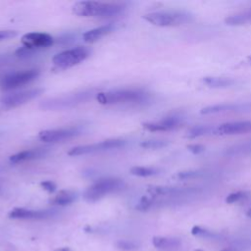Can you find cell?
Returning a JSON list of instances; mask_svg holds the SVG:
<instances>
[{"label":"cell","instance_id":"obj_1","mask_svg":"<svg viewBox=\"0 0 251 251\" xmlns=\"http://www.w3.org/2000/svg\"><path fill=\"white\" fill-rule=\"evenodd\" d=\"M126 3H106L98 1H78L73 5V13L85 18H110L126 9Z\"/></svg>","mask_w":251,"mask_h":251},{"label":"cell","instance_id":"obj_2","mask_svg":"<svg viewBox=\"0 0 251 251\" xmlns=\"http://www.w3.org/2000/svg\"><path fill=\"white\" fill-rule=\"evenodd\" d=\"M151 94L141 88H124L98 92L96 99L100 104H143L150 100Z\"/></svg>","mask_w":251,"mask_h":251},{"label":"cell","instance_id":"obj_3","mask_svg":"<svg viewBox=\"0 0 251 251\" xmlns=\"http://www.w3.org/2000/svg\"><path fill=\"white\" fill-rule=\"evenodd\" d=\"M97 93L98 92L95 88H91L62 96L48 98L40 102L39 108L43 111H61L70 109L88 102L94 96H96Z\"/></svg>","mask_w":251,"mask_h":251},{"label":"cell","instance_id":"obj_4","mask_svg":"<svg viewBox=\"0 0 251 251\" xmlns=\"http://www.w3.org/2000/svg\"><path fill=\"white\" fill-rule=\"evenodd\" d=\"M192 16L189 13L179 10L157 11L148 13L143 16V19L151 25L162 27L177 26L189 22Z\"/></svg>","mask_w":251,"mask_h":251},{"label":"cell","instance_id":"obj_5","mask_svg":"<svg viewBox=\"0 0 251 251\" xmlns=\"http://www.w3.org/2000/svg\"><path fill=\"white\" fill-rule=\"evenodd\" d=\"M124 186L125 182L123 179L115 177L103 178L88 186L83 193V198L87 202H96L113 192L123 189Z\"/></svg>","mask_w":251,"mask_h":251},{"label":"cell","instance_id":"obj_6","mask_svg":"<svg viewBox=\"0 0 251 251\" xmlns=\"http://www.w3.org/2000/svg\"><path fill=\"white\" fill-rule=\"evenodd\" d=\"M90 53L91 50L88 47L77 46L58 53L53 57L52 62L57 69H69L84 61Z\"/></svg>","mask_w":251,"mask_h":251},{"label":"cell","instance_id":"obj_7","mask_svg":"<svg viewBox=\"0 0 251 251\" xmlns=\"http://www.w3.org/2000/svg\"><path fill=\"white\" fill-rule=\"evenodd\" d=\"M39 75L37 69L11 72L0 76V89L11 90L33 81Z\"/></svg>","mask_w":251,"mask_h":251},{"label":"cell","instance_id":"obj_8","mask_svg":"<svg viewBox=\"0 0 251 251\" xmlns=\"http://www.w3.org/2000/svg\"><path fill=\"white\" fill-rule=\"evenodd\" d=\"M149 195L154 197H164L172 199H182L197 195L202 192L201 187H180V186H168V185H151L147 188Z\"/></svg>","mask_w":251,"mask_h":251},{"label":"cell","instance_id":"obj_9","mask_svg":"<svg viewBox=\"0 0 251 251\" xmlns=\"http://www.w3.org/2000/svg\"><path fill=\"white\" fill-rule=\"evenodd\" d=\"M126 144V141L124 139H107L104 141L92 143V144H85V145H78L73 147L68 151V155L70 156H79V155H86V154H94L100 153L104 151H109L113 149H118Z\"/></svg>","mask_w":251,"mask_h":251},{"label":"cell","instance_id":"obj_10","mask_svg":"<svg viewBox=\"0 0 251 251\" xmlns=\"http://www.w3.org/2000/svg\"><path fill=\"white\" fill-rule=\"evenodd\" d=\"M43 91L44 90L42 88H31L28 90H23L5 95L0 98V108L2 110L16 108L39 96Z\"/></svg>","mask_w":251,"mask_h":251},{"label":"cell","instance_id":"obj_11","mask_svg":"<svg viewBox=\"0 0 251 251\" xmlns=\"http://www.w3.org/2000/svg\"><path fill=\"white\" fill-rule=\"evenodd\" d=\"M82 133V129L78 126H69L54 129H44L38 133V138L44 142H60L67 139L76 137Z\"/></svg>","mask_w":251,"mask_h":251},{"label":"cell","instance_id":"obj_12","mask_svg":"<svg viewBox=\"0 0 251 251\" xmlns=\"http://www.w3.org/2000/svg\"><path fill=\"white\" fill-rule=\"evenodd\" d=\"M21 41L24 47L31 49L33 51H38L44 48L52 46L55 42L54 38L45 32H28L22 36Z\"/></svg>","mask_w":251,"mask_h":251},{"label":"cell","instance_id":"obj_13","mask_svg":"<svg viewBox=\"0 0 251 251\" xmlns=\"http://www.w3.org/2000/svg\"><path fill=\"white\" fill-rule=\"evenodd\" d=\"M251 132V121H233L214 126L213 134L233 135Z\"/></svg>","mask_w":251,"mask_h":251},{"label":"cell","instance_id":"obj_14","mask_svg":"<svg viewBox=\"0 0 251 251\" xmlns=\"http://www.w3.org/2000/svg\"><path fill=\"white\" fill-rule=\"evenodd\" d=\"M57 213L56 210H31L25 208H15L8 214L11 219L21 220H42L53 217Z\"/></svg>","mask_w":251,"mask_h":251},{"label":"cell","instance_id":"obj_15","mask_svg":"<svg viewBox=\"0 0 251 251\" xmlns=\"http://www.w3.org/2000/svg\"><path fill=\"white\" fill-rule=\"evenodd\" d=\"M251 109V105L247 103H221L203 107L200 110L202 115L221 114V113H238L245 112Z\"/></svg>","mask_w":251,"mask_h":251},{"label":"cell","instance_id":"obj_16","mask_svg":"<svg viewBox=\"0 0 251 251\" xmlns=\"http://www.w3.org/2000/svg\"><path fill=\"white\" fill-rule=\"evenodd\" d=\"M182 123V118L176 115L168 116L162 120L155 122H147L142 126L149 131H169L177 128Z\"/></svg>","mask_w":251,"mask_h":251},{"label":"cell","instance_id":"obj_17","mask_svg":"<svg viewBox=\"0 0 251 251\" xmlns=\"http://www.w3.org/2000/svg\"><path fill=\"white\" fill-rule=\"evenodd\" d=\"M48 148H35V149H29V150H24L17 154H14L10 156V162L14 164L23 163L26 161H32L36 159H40L47 155Z\"/></svg>","mask_w":251,"mask_h":251},{"label":"cell","instance_id":"obj_18","mask_svg":"<svg viewBox=\"0 0 251 251\" xmlns=\"http://www.w3.org/2000/svg\"><path fill=\"white\" fill-rule=\"evenodd\" d=\"M114 29H115V25L113 24L104 25L95 27L93 29L87 30L86 32L83 33L82 38L87 43H93V42L99 40L100 38L104 37L105 35L111 33Z\"/></svg>","mask_w":251,"mask_h":251},{"label":"cell","instance_id":"obj_19","mask_svg":"<svg viewBox=\"0 0 251 251\" xmlns=\"http://www.w3.org/2000/svg\"><path fill=\"white\" fill-rule=\"evenodd\" d=\"M202 82L210 88H227L236 84V80L231 77L208 75L202 78Z\"/></svg>","mask_w":251,"mask_h":251},{"label":"cell","instance_id":"obj_20","mask_svg":"<svg viewBox=\"0 0 251 251\" xmlns=\"http://www.w3.org/2000/svg\"><path fill=\"white\" fill-rule=\"evenodd\" d=\"M225 156L228 157H242L251 155V140L235 143L226 148L223 152Z\"/></svg>","mask_w":251,"mask_h":251},{"label":"cell","instance_id":"obj_21","mask_svg":"<svg viewBox=\"0 0 251 251\" xmlns=\"http://www.w3.org/2000/svg\"><path fill=\"white\" fill-rule=\"evenodd\" d=\"M225 24L231 26L245 25L251 24V10L239 12L230 16H227L225 19Z\"/></svg>","mask_w":251,"mask_h":251},{"label":"cell","instance_id":"obj_22","mask_svg":"<svg viewBox=\"0 0 251 251\" xmlns=\"http://www.w3.org/2000/svg\"><path fill=\"white\" fill-rule=\"evenodd\" d=\"M76 198L77 192L73 190H62L50 200V203L58 206H66L75 201Z\"/></svg>","mask_w":251,"mask_h":251},{"label":"cell","instance_id":"obj_23","mask_svg":"<svg viewBox=\"0 0 251 251\" xmlns=\"http://www.w3.org/2000/svg\"><path fill=\"white\" fill-rule=\"evenodd\" d=\"M210 173L206 170H187L181 171L176 173L174 176V178L177 180H191V179H198L209 176Z\"/></svg>","mask_w":251,"mask_h":251},{"label":"cell","instance_id":"obj_24","mask_svg":"<svg viewBox=\"0 0 251 251\" xmlns=\"http://www.w3.org/2000/svg\"><path fill=\"white\" fill-rule=\"evenodd\" d=\"M152 243L156 248L165 249V248H172L176 247L179 245V240L177 238H169L163 236H154L152 239Z\"/></svg>","mask_w":251,"mask_h":251},{"label":"cell","instance_id":"obj_25","mask_svg":"<svg viewBox=\"0 0 251 251\" xmlns=\"http://www.w3.org/2000/svg\"><path fill=\"white\" fill-rule=\"evenodd\" d=\"M214 126H207V125H201V126H196L191 127L187 133L186 136L188 138H197L203 135H208V134H213Z\"/></svg>","mask_w":251,"mask_h":251},{"label":"cell","instance_id":"obj_26","mask_svg":"<svg viewBox=\"0 0 251 251\" xmlns=\"http://www.w3.org/2000/svg\"><path fill=\"white\" fill-rule=\"evenodd\" d=\"M130 173L136 176L147 177V176H153L158 175L160 173V170L157 168H153V167L136 166V167H132L130 169Z\"/></svg>","mask_w":251,"mask_h":251},{"label":"cell","instance_id":"obj_27","mask_svg":"<svg viewBox=\"0 0 251 251\" xmlns=\"http://www.w3.org/2000/svg\"><path fill=\"white\" fill-rule=\"evenodd\" d=\"M169 140L166 139H147L140 143V146L145 149H161L169 145Z\"/></svg>","mask_w":251,"mask_h":251},{"label":"cell","instance_id":"obj_28","mask_svg":"<svg viewBox=\"0 0 251 251\" xmlns=\"http://www.w3.org/2000/svg\"><path fill=\"white\" fill-rule=\"evenodd\" d=\"M248 196V193L246 191H236L228 194L226 198V202L228 204H232L235 202H238L242 199H245Z\"/></svg>","mask_w":251,"mask_h":251},{"label":"cell","instance_id":"obj_29","mask_svg":"<svg viewBox=\"0 0 251 251\" xmlns=\"http://www.w3.org/2000/svg\"><path fill=\"white\" fill-rule=\"evenodd\" d=\"M116 245L119 249L125 250V251H132L138 248V244L131 240H119L116 243Z\"/></svg>","mask_w":251,"mask_h":251},{"label":"cell","instance_id":"obj_30","mask_svg":"<svg viewBox=\"0 0 251 251\" xmlns=\"http://www.w3.org/2000/svg\"><path fill=\"white\" fill-rule=\"evenodd\" d=\"M191 233L193 235H197V236H202V237H206V238H209V237H214L216 236L214 232L206 229V228H203V227H200L198 226H195L192 227L191 229Z\"/></svg>","mask_w":251,"mask_h":251},{"label":"cell","instance_id":"obj_31","mask_svg":"<svg viewBox=\"0 0 251 251\" xmlns=\"http://www.w3.org/2000/svg\"><path fill=\"white\" fill-rule=\"evenodd\" d=\"M18 34H19V31L18 30H14V29H3V30H0V42L12 39V38L18 36Z\"/></svg>","mask_w":251,"mask_h":251},{"label":"cell","instance_id":"obj_32","mask_svg":"<svg viewBox=\"0 0 251 251\" xmlns=\"http://www.w3.org/2000/svg\"><path fill=\"white\" fill-rule=\"evenodd\" d=\"M41 186L43 187L44 190H46V191H48L50 193L54 192L56 190V187H57L55 182H53L52 180H45V181L41 182Z\"/></svg>","mask_w":251,"mask_h":251},{"label":"cell","instance_id":"obj_33","mask_svg":"<svg viewBox=\"0 0 251 251\" xmlns=\"http://www.w3.org/2000/svg\"><path fill=\"white\" fill-rule=\"evenodd\" d=\"M187 149L191 153H193V154H199V153H201V152H203L205 150V147L203 145H201V144L193 143V144L187 145Z\"/></svg>","mask_w":251,"mask_h":251},{"label":"cell","instance_id":"obj_34","mask_svg":"<svg viewBox=\"0 0 251 251\" xmlns=\"http://www.w3.org/2000/svg\"><path fill=\"white\" fill-rule=\"evenodd\" d=\"M7 59H8L7 55H1L0 56V65H2L4 62H6Z\"/></svg>","mask_w":251,"mask_h":251},{"label":"cell","instance_id":"obj_35","mask_svg":"<svg viewBox=\"0 0 251 251\" xmlns=\"http://www.w3.org/2000/svg\"><path fill=\"white\" fill-rule=\"evenodd\" d=\"M54 251H72L69 247H61V248H57Z\"/></svg>","mask_w":251,"mask_h":251},{"label":"cell","instance_id":"obj_36","mask_svg":"<svg viewBox=\"0 0 251 251\" xmlns=\"http://www.w3.org/2000/svg\"><path fill=\"white\" fill-rule=\"evenodd\" d=\"M246 216L249 217V218H251V209H249V210L246 212Z\"/></svg>","mask_w":251,"mask_h":251},{"label":"cell","instance_id":"obj_37","mask_svg":"<svg viewBox=\"0 0 251 251\" xmlns=\"http://www.w3.org/2000/svg\"><path fill=\"white\" fill-rule=\"evenodd\" d=\"M247 63H248L249 65H251V56H249V57L247 58Z\"/></svg>","mask_w":251,"mask_h":251},{"label":"cell","instance_id":"obj_38","mask_svg":"<svg viewBox=\"0 0 251 251\" xmlns=\"http://www.w3.org/2000/svg\"><path fill=\"white\" fill-rule=\"evenodd\" d=\"M0 189H1V186H0Z\"/></svg>","mask_w":251,"mask_h":251}]
</instances>
